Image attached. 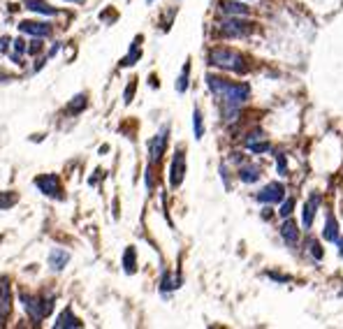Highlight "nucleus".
<instances>
[{"mask_svg":"<svg viewBox=\"0 0 343 329\" xmlns=\"http://www.w3.org/2000/svg\"><path fill=\"white\" fill-rule=\"evenodd\" d=\"M207 86L211 88V93L221 98L223 105H229V107H243L250 98L248 84H234V81H228V79H223V77H214V74L207 77Z\"/></svg>","mask_w":343,"mask_h":329,"instance_id":"f257e3e1","label":"nucleus"},{"mask_svg":"<svg viewBox=\"0 0 343 329\" xmlns=\"http://www.w3.org/2000/svg\"><path fill=\"white\" fill-rule=\"evenodd\" d=\"M209 65L221 67V70H228V72H234V74H246L250 70V63L246 61V56L228 47L211 49L209 51Z\"/></svg>","mask_w":343,"mask_h":329,"instance_id":"f03ea898","label":"nucleus"},{"mask_svg":"<svg viewBox=\"0 0 343 329\" xmlns=\"http://www.w3.org/2000/svg\"><path fill=\"white\" fill-rule=\"evenodd\" d=\"M19 302H21V306H23V311H26L33 320H44V318L51 313V309H54V297L42 299V297H33V295L21 292Z\"/></svg>","mask_w":343,"mask_h":329,"instance_id":"7ed1b4c3","label":"nucleus"},{"mask_svg":"<svg viewBox=\"0 0 343 329\" xmlns=\"http://www.w3.org/2000/svg\"><path fill=\"white\" fill-rule=\"evenodd\" d=\"M218 33L223 37H246V35L253 33V26L243 16H225L218 23Z\"/></svg>","mask_w":343,"mask_h":329,"instance_id":"20e7f679","label":"nucleus"},{"mask_svg":"<svg viewBox=\"0 0 343 329\" xmlns=\"http://www.w3.org/2000/svg\"><path fill=\"white\" fill-rule=\"evenodd\" d=\"M183 176H186V153H183V148H179L169 165V186L179 188L183 183Z\"/></svg>","mask_w":343,"mask_h":329,"instance_id":"39448f33","label":"nucleus"},{"mask_svg":"<svg viewBox=\"0 0 343 329\" xmlns=\"http://www.w3.org/2000/svg\"><path fill=\"white\" fill-rule=\"evenodd\" d=\"M167 134H169V128H162L153 139L148 141V162H151V167H153L155 162H160L162 153L167 148Z\"/></svg>","mask_w":343,"mask_h":329,"instance_id":"423d86ee","label":"nucleus"},{"mask_svg":"<svg viewBox=\"0 0 343 329\" xmlns=\"http://www.w3.org/2000/svg\"><path fill=\"white\" fill-rule=\"evenodd\" d=\"M285 200V186L278 181L274 183H267L260 193H257V202H262V204H267V207H271V204H276V202H283Z\"/></svg>","mask_w":343,"mask_h":329,"instance_id":"0eeeda50","label":"nucleus"},{"mask_svg":"<svg viewBox=\"0 0 343 329\" xmlns=\"http://www.w3.org/2000/svg\"><path fill=\"white\" fill-rule=\"evenodd\" d=\"M35 186H37V188L42 190V193H44V195L47 197H56V200H61V181H58V179H56L54 174H44V176H37V179H35Z\"/></svg>","mask_w":343,"mask_h":329,"instance_id":"6e6552de","label":"nucleus"},{"mask_svg":"<svg viewBox=\"0 0 343 329\" xmlns=\"http://www.w3.org/2000/svg\"><path fill=\"white\" fill-rule=\"evenodd\" d=\"M318 207H320V193H311V197L306 200V204H304V211H302V225H304V229H311V225H313V218H316Z\"/></svg>","mask_w":343,"mask_h":329,"instance_id":"1a4fd4ad","label":"nucleus"},{"mask_svg":"<svg viewBox=\"0 0 343 329\" xmlns=\"http://www.w3.org/2000/svg\"><path fill=\"white\" fill-rule=\"evenodd\" d=\"M19 30L21 33H28V35H35V37H47V35H51V26L44 23V21H21Z\"/></svg>","mask_w":343,"mask_h":329,"instance_id":"9d476101","label":"nucleus"},{"mask_svg":"<svg viewBox=\"0 0 343 329\" xmlns=\"http://www.w3.org/2000/svg\"><path fill=\"white\" fill-rule=\"evenodd\" d=\"M218 9H221V14H225V16H248L250 7H246L243 2H236V0H221L218 2Z\"/></svg>","mask_w":343,"mask_h":329,"instance_id":"9b49d317","label":"nucleus"},{"mask_svg":"<svg viewBox=\"0 0 343 329\" xmlns=\"http://www.w3.org/2000/svg\"><path fill=\"white\" fill-rule=\"evenodd\" d=\"M9 309H12V295H9V285H7L5 278H0V325H2V320L7 318Z\"/></svg>","mask_w":343,"mask_h":329,"instance_id":"f8f14e48","label":"nucleus"},{"mask_svg":"<svg viewBox=\"0 0 343 329\" xmlns=\"http://www.w3.org/2000/svg\"><path fill=\"white\" fill-rule=\"evenodd\" d=\"M323 239L325 241H339V222L332 211L325 214V227H323Z\"/></svg>","mask_w":343,"mask_h":329,"instance_id":"ddd939ff","label":"nucleus"},{"mask_svg":"<svg viewBox=\"0 0 343 329\" xmlns=\"http://www.w3.org/2000/svg\"><path fill=\"white\" fill-rule=\"evenodd\" d=\"M281 236L285 239V241L290 243V246H295L297 239H299V227H297V222L292 220V218H283V225H281Z\"/></svg>","mask_w":343,"mask_h":329,"instance_id":"4468645a","label":"nucleus"},{"mask_svg":"<svg viewBox=\"0 0 343 329\" xmlns=\"http://www.w3.org/2000/svg\"><path fill=\"white\" fill-rule=\"evenodd\" d=\"M54 327H56V329H72V327H81V323H79V318H74V316H72V311L65 309V311L61 313V316L56 318Z\"/></svg>","mask_w":343,"mask_h":329,"instance_id":"2eb2a0df","label":"nucleus"},{"mask_svg":"<svg viewBox=\"0 0 343 329\" xmlns=\"http://www.w3.org/2000/svg\"><path fill=\"white\" fill-rule=\"evenodd\" d=\"M139 44H141V35H139V37H135V42L130 44V54L121 61V67H130V65H135V63L139 61V58H141V47H139Z\"/></svg>","mask_w":343,"mask_h":329,"instance_id":"dca6fc26","label":"nucleus"},{"mask_svg":"<svg viewBox=\"0 0 343 329\" xmlns=\"http://www.w3.org/2000/svg\"><path fill=\"white\" fill-rule=\"evenodd\" d=\"M68 262H70V255L65 253V250H61V248L51 250V255H49V267L54 269V271H61Z\"/></svg>","mask_w":343,"mask_h":329,"instance_id":"f3484780","label":"nucleus"},{"mask_svg":"<svg viewBox=\"0 0 343 329\" xmlns=\"http://www.w3.org/2000/svg\"><path fill=\"white\" fill-rule=\"evenodd\" d=\"M239 179H241L243 183H257L260 181V167H257V165H243V167L239 169Z\"/></svg>","mask_w":343,"mask_h":329,"instance_id":"a211bd4d","label":"nucleus"},{"mask_svg":"<svg viewBox=\"0 0 343 329\" xmlns=\"http://www.w3.org/2000/svg\"><path fill=\"white\" fill-rule=\"evenodd\" d=\"M23 5L30 9V12H37V14H47V16H54L56 9L51 5H47L44 0H23Z\"/></svg>","mask_w":343,"mask_h":329,"instance_id":"6ab92c4d","label":"nucleus"},{"mask_svg":"<svg viewBox=\"0 0 343 329\" xmlns=\"http://www.w3.org/2000/svg\"><path fill=\"white\" fill-rule=\"evenodd\" d=\"M123 269H125V274H135L137 271V253L132 246H128L125 253H123Z\"/></svg>","mask_w":343,"mask_h":329,"instance_id":"aec40b11","label":"nucleus"},{"mask_svg":"<svg viewBox=\"0 0 343 329\" xmlns=\"http://www.w3.org/2000/svg\"><path fill=\"white\" fill-rule=\"evenodd\" d=\"M306 250H309L311 257H313V260H318V262H320V260L325 257L323 246H320V241H318V239H313V236H309V239H306Z\"/></svg>","mask_w":343,"mask_h":329,"instance_id":"412c9836","label":"nucleus"},{"mask_svg":"<svg viewBox=\"0 0 343 329\" xmlns=\"http://www.w3.org/2000/svg\"><path fill=\"white\" fill-rule=\"evenodd\" d=\"M86 105H88L86 95L81 93V95H77V98H72V102L68 105V111H70V114H79V111H84V109H86Z\"/></svg>","mask_w":343,"mask_h":329,"instance_id":"4be33fe9","label":"nucleus"},{"mask_svg":"<svg viewBox=\"0 0 343 329\" xmlns=\"http://www.w3.org/2000/svg\"><path fill=\"white\" fill-rule=\"evenodd\" d=\"M188 74H190V63H186L181 74H179V79H176V91H179V93H186V91H188Z\"/></svg>","mask_w":343,"mask_h":329,"instance_id":"5701e85b","label":"nucleus"},{"mask_svg":"<svg viewBox=\"0 0 343 329\" xmlns=\"http://www.w3.org/2000/svg\"><path fill=\"white\" fill-rule=\"evenodd\" d=\"M19 195L12 193V190H7V193H0V211H5V209H12L16 204Z\"/></svg>","mask_w":343,"mask_h":329,"instance_id":"b1692460","label":"nucleus"},{"mask_svg":"<svg viewBox=\"0 0 343 329\" xmlns=\"http://www.w3.org/2000/svg\"><path fill=\"white\" fill-rule=\"evenodd\" d=\"M179 288V278H172V274H162V281H160V290L162 292H169V290H174Z\"/></svg>","mask_w":343,"mask_h":329,"instance_id":"393cba45","label":"nucleus"},{"mask_svg":"<svg viewBox=\"0 0 343 329\" xmlns=\"http://www.w3.org/2000/svg\"><path fill=\"white\" fill-rule=\"evenodd\" d=\"M193 128H195V137H197V139H202L204 125H202V111H200V109L193 111Z\"/></svg>","mask_w":343,"mask_h":329,"instance_id":"a878e982","label":"nucleus"},{"mask_svg":"<svg viewBox=\"0 0 343 329\" xmlns=\"http://www.w3.org/2000/svg\"><path fill=\"white\" fill-rule=\"evenodd\" d=\"M246 148H250V153H267V151H271V144L269 141H253V144H248Z\"/></svg>","mask_w":343,"mask_h":329,"instance_id":"bb28decb","label":"nucleus"},{"mask_svg":"<svg viewBox=\"0 0 343 329\" xmlns=\"http://www.w3.org/2000/svg\"><path fill=\"white\" fill-rule=\"evenodd\" d=\"M292 209H295V200H292V197H288V200H283L278 216H281V218H288V216H292Z\"/></svg>","mask_w":343,"mask_h":329,"instance_id":"cd10ccee","label":"nucleus"},{"mask_svg":"<svg viewBox=\"0 0 343 329\" xmlns=\"http://www.w3.org/2000/svg\"><path fill=\"white\" fill-rule=\"evenodd\" d=\"M40 51H42V37H37V40H33L28 44V54L35 56V54H40Z\"/></svg>","mask_w":343,"mask_h":329,"instance_id":"c85d7f7f","label":"nucleus"},{"mask_svg":"<svg viewBox=\"0 0 343 329\" xmlns=\"http://www.w3.org/2000/svg\"><path fill=\"white\" fill-rule=\"evenodd\" d=\"M278 158V174L281 176H288V162H285V155H276Z\"/></svg>","mask_w":343,"mask_h":329,"instance_id":"c756f323","label":"nucleus"},{"mask_svg":"<svg viewBox=\"0 0 343 329\" xmlns=\"http://www.w3.org/2000/svg\"><path fill=\"white\" fill-rule=\"evenodd\" d=\"M14 51H16V54H26V51H28V47H26V42H23V40H21V37H19V40H14Z\"/></svg>","mask_w":343,"mask_h":329,"instance_id":"7c9ffc66","label":"nucleus"},{"mask_svg":"<svg viewBox=\"0 0 343 329\" xmlns=\"http://www.w3.org/2000/svg\"><path fill=\"white\" fill-rule=\"evenodd\" d=\"M267 276L274 278V281H278V283H290V276H281V274H274V271H267Z\"/></svg>","mask_w":343,"mask_h":329,"instance_id":"2f4dec72","label":"nucleus"},{"mask_svg":"<svg viewBox=\"0 0 343 329\" xmlns=\"http://www.w3.org/2000/svg\"><path fill=\"white\" fill-rule=\"evenodd\" d=\"M135 86H137V84H135V79H132V81H130V86L125 88V102L132 100V95H135Z\"/></svg>","mask_w":343,"mask_h":329,"instance_id":"473e14b6","label":"nucleus"},{"mask_svg":"<svg viewBox=\"0 0 343 329\" xmlns=\"http://www.w3.org/2000/svg\"><path fill=\"white\" fill-rule=\"evenodd\" d=\"M7 42H9L7 37H0V54H5L7 51Z\"/></svg>","mask_w":343,"mask_h":329,"instance_id":"72a5a7b5","label":"nucleus"},{"mask_svg":"<svg viewBox=\"0 0 343 329\" xmlns=\"http://www.w3.org/2000/svg\"><path fill=\"white\" fill-rule=\"evenodd\" d=\"M337 243H339V255L343 257V236H339V241H337Z\"/></svg>","mask_w":343,"mask_h":329,"instance_id":"f704fd0d","label":"nucleus"},{"mask_svg":"<svg viewBox=\"0 0 343 329\" xmlns=\"http://www.w3.org/2000/svg\"><path fill=\"white\" fill-rule=\"evenodd\" d=\"M68 2H84V0H68Z\"/></svg>","mask_w":343,"mask_h":329,"instance_id":"c9c22d12","label":"nucleus"},{"mask_svg":"<svg viewBox=\"0 0 343 329\" xmlns=\"http://www.w3.org/2000/svg\"><path fill=\"white\" fill-rule=\"evenodd\" d=\"M148 2H153V0H148Z\"/></svg>","mask_w":343,"mask_h":329,"instance_id":"e433bc0d","label":"nucleus"}]
</instances>
